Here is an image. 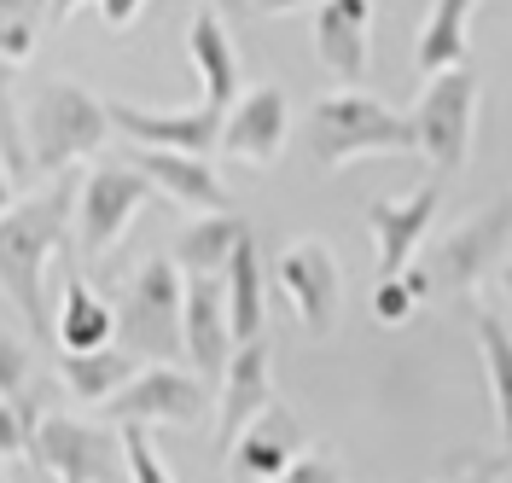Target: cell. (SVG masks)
Wrapping results in <instances>:
<instances>
[{
  "instance_id": "6da1fadb",
  "label": "cell",
  "mask_w": 512,
  "mask_h": 483,
  "mask_svg": "<svg viewBox=\"0 0 512 483\" xmlns=\"http://www.w3.org/2000/svg\"><path fill=\"white\" fill-rule=\"evenodd\" d=\"M76 222V181L70 169L53 175L47 187L18 193V204L0 216V291L24 315L30 332L53 338V309H47V262L64 251Z\"/></svg>"
},
{
  "instance_id": "7a4b0ae2",
  "label": "cell",
  "mask_w": 512,
  "mask_h": 483,
  "mask_svg": "<svg viewBox=\"0 0 512 483\" xmlns=\"http://www.w3.org/2000/svg\"><path fill=\"white\" fill-rule=\"evenodd\" d=\"M111 140V105L88 94L70 76H47L35 82L24 99V146L41 175H64L76 163H94Z\"/></svg>"
},
{
  "instance_id": "3957f363",
  "label": "cell",
  "mask_w": 512,
  "mask_h": 483,
  "mask_svg": "<svg viewBox=\"0 0 512 483\" xmlns=\"http://www.w3.org/2000/svg\"><path fill=\"white\" fill-rule=\"evenodd\" d=\"M309 152L320 169H350L361 158H408L419 152L414 117L390 111L361 88H338L309 111Z\"/></svg>"
},
{
  "instance_id": "277c9868",
  "label": "cell",
  "mask_w": 512,
  "mask_h": 483,
  "mask_svg": "<svg viewBox=\"0 0 512 483\" xmlns=\"http://www.w3.org/2000/svg\"><path fill=\"white\" fill-rule=\"evenodd\" d=\"M181 291H187V274L175 268V257L140 262L117 297V344L140 361H175L181 355Z\"/></svg>"
},
{
  "instance_id": "5b68a950",
  "label": "cell",
  "mask_w": 512,
  "mask_h": 483,
  "mask_svg": "<svg viewBox=\"0 0 512 483\" xmlns=\"http://www.w3.org/2000/svg\"><path fill=\"white\" fill-rule=\"evenodd\" d=\"M158 193L134 163H111V158H94L88 175L76 181V251L88 268L111 257L123 245L128 222L146 210V198Z\"/></svg>"
},
{
  "instance_id": "8992f818",
  "label": "cell",
  "mask_w": 512,
  "mask_h": 483,
  "mask_svg": "<svg viewBox=\"0 0 512 483\" xmlns=\"http://www.w3.org/2000/svg\"><path fill=\"white\" fill-rule=\"evenodd\" d=\"M472 129H478V76L472 65H448L425 76V94L414 105L419 158L437 175H460L472 158Z\"/></svg>"
},
{
  "instance_id": "52a82bcc",
  "label": "cell",
  "mask_w": 512,
  "mask_h": 483,
  "mask_svg": "<svg viewBox=\"0 0 512 483\" xmlns=\"http://www.w3.org/2000/svg\"><path fill=\"white\" fill-rule=\"evenodd\" d=\"M512 233V204H489L478 216H466L460 227H448L443 239H425L419 245V268H425V286L431 291H472L501 262V245Z\"/></svg>"
},
{
  "instance_id": "ba28073f",
  "label": "cell",
  "mask_w": 512,
  "mask_h": 483,
  "mask_svg": "<svg viewBox=\"0 0 512 483\" xmlns=\"http://www.w3.org/2000/svg\"><path fill=\"white\" fill-rule=\"evenodd\" d=\"M30 466L47 472V478L64 483H99V478H128L123 449L105 425H88V419H70L59 408L35 419V437H30Z\"/></svg>"
},
{
  "instance_id": "9c48e42d",
  "label": "cell",
  "mask_w": 512,
  "mask_h": 483,
  "mask_svg": "<svg viewBox=\"0 0 512 483\" xmlns=\"http://www.w3.org/2000/svg\"><path fill=\"white\" fill-rule=\"evenodd\" d=\"M210 408V385L198 379V373H181L175 361H146L134 379H128L111 402H105V414L117 419H146V425H198Z\"/></svg>"
},
{
  "instance_id": "30bf717a",
  "label": "cell",
  "mask_w": 512,
  "mask_h": 483,
  "mask_svg": "<svg viewBox=\"0 0 512 483\" xmlns=\"http://www.w3.org/2000/svg\"><path fill=\"white\" fill-rule=\"evenodd\" d=\"M233 321H227V291L222 274H187L181 291V355L192 361V373L216 390L233 361Z\"/></svg>"
},
{
  "instance_id": "8fae6325",
  "label": "cell",
  "mask_w": 512,
  "mask_h": 483,
  "mask_svg": "<svg viewBox=\"0 0 512 483\" xmlns=\"http://www.w3.org/2000/svg\"><path fill=\"white\" fill-rule=\"evenodd\" d=\"M274 286H280V297H286V309L309 326L315 338L332 332V321H338V297H344V274H338V262H332V251H326L320 239L286 245V257H280V268H274Z\"/></svg>"
},
{
  "instance_id": "7c38bea8",
  "label": "cell",
  "mask_w": 512,
  "mask_h": 483,
  "mask_svg": "<svg viewBox=\"0 0 512 483\" xmlns=\"http://www.w3.org/2000/svg\"><path fill=\"white\" fill-rule=\"evenodd\" d=\"M286 129H291L286 94H280L274 82L245 88L222 117V152L239 158V163H251V169H274L280 152H286Z\"/></svg>"
},
{
  "instance_id": "4fadbf2b",
  "label": "cell",
  "mask_w": 512,
  "mask_h": 483,
  "mask_svg": "<svg viewBox=\"0 0 512 483\" xmlns=\"http://www.w3.org/2000/svg\"><path fill=\"white\" fill-rule=\"evenodd\" d=\"M111 105V129L134 140V146H175V152H222V105H192V111H140L128 99H105Z\"/></svg>"
},
{
  "instance_id": "5bb4252c",
  "label": "cell",
  "mask_w": 512,
  "mask_h": 483,
  "mask_svg": "<svg viewBox=\"0 0 512 483\" xmlns=\"http://www.w3.org/2000/svg\"><path fill=\"white\" fill-rule=\"evenodd\" d=\"M216 390H222V402H216V449L227 454L233 437L274 402V355H268V338L233 344V361H227Z\"/></svg>"
},
{
  "instance_id": "9a60e30c",
  "label": "cell",
  "mask_w": 512,
  "mask_h": 483,
  "mask_svg": "<svg viewBox=\"0 0 512 483\" xmlns=\"http://www.w3.org/2000/svg\"><path fill=\"white\" fill-rule=\"evenodd\" d=\"M128 163L158 187L163 198H175L192 216H210V210H227V187L222 175L210 169L204 152H175V146H134L128 140Z\"/></svg>"
},
{
  "instance_id": "2e32d148",
  "label": "cell",
  "mask_w": 512,
  "mask_h": 483,
  "mask_svg": "<svg viewBox=\"0 0 512 483\" xmlns=\"http://www.w3.org/2000/svg\"><path fill=\"white\" fill-rule=\"evenodd\" d=\"M367 30H373V0H315V53H320V70L338 88H361Z\"/></svg>"
},
{
  "instance_id": "e0dca14e",
  "label": "cell",
  "mask_w": 512,
  "mask_h": 483,
  "mask_svg": "<svg viewBox=\"0 0 512 483\" xmlns=\"http://www.w3.org/2000/svg\"><path fill=\"white\" fill-rule=\"evenodd\" d=\"M437 181H425L414 198L402 204H367V233H373V257H379V274H402L408 262L419 257V245L431 239V222H437Z\"/></svg>"
},
{
  "instance_id": "ac0fdd59",
  "label": "cell",
  "mask_w": 512,
  "mask_h": 483,
  "mask_svg": "<svg viewBox=\"0 0 512 483\" xmlns=\"http://www.w3.org/2000/svg\"><path fill=\"white\" fill-rule=\"evenodd\" d=\"M297 454H303L297 414H286L280 402H268V408L233 437V449H227L222 460H227V472H239V478H286V466Z\"/></svg>"
},
{
  "instance_id": "d6986e66",
  "label": "cell",
  "mask_w": 512,
  "mask_h": 483,
  "mask_svg": "<svg viewBox=\"0 0 512 483\" xmlns=\"http://www.w3.org/2000/svg\"><path fill=\"white\" fill-rule=\"evenodd\" d=\"M187 59H192V76H198V99L227 111L239 99V53H233V35H227L216 6H204L187 24Z\"/></svg>"
},
{
  "instance_id": "ffe728a7",
  "label": "cell",
  "mask_w": 512,
  "mask_h": 483,
  "mask_svg": "<svg viewBox=\"0 0 512 483\" xmlns=\"http://www.w3.org/2000/svg\"><path fill=\"white\" fill-rule=\"evenodd\" d=\"M140 367H146V361L134 350H123L117 338L99 344V350H59V379H64V390L82 396V402H111Z\"/></svg>"
},
{
  "instance_id": "44dd1931",
  "label": "cell",
  "mask_w": 512,
  "mask_h": 483,
  "mask_svg": "<svg viewBox=\"0 0 512 483\" xmlns=\"http://www.w3.org/2000/svg\"><path fill=\"white\" fill-rule=\"evenodd\" d=\"M483 0H431L425 24L414 41V65L419 76H437L448 65H466V47H472V12Z\"/></svg>"
},
{
  "instance_id": "7402d4cb",
  "label": "cell",
  "mask_w": 512,
  "mask_h": 483,
  "mask_svg": "<svg viewBox=\"0 0 512 483\" xmlns=\"http://www.w3.org/2000/svg\"><path fill=\"white\" fill-rule=\"evenodd\" d=\"M53 338L59 350H99L117 338V303H105L82 274L64 280V297H59V315H53Z\"/></svg>"
},
{
  "instance_id": "603a6c76",
  "label": "cell",
  "mask_w": 512,
  "mask_h": 483,
  "mask_svg": "<svg viewBox=\"0 0 512 483\" xmlns=\"http://www.w3.org/2000/svg\"><path fill=\"white\" fill-rule=\"evenodd\" d=\"M222 291H227V321H233V338H262L268 326V291H262V257H256V239L239 233L233 257L222 268Z\"/></svg>"
},
{
  "instance_id": "cb8c5ba5",
  "label": "cell",
  "mask_w": 512,
  "mask_h": 483,
  "mask_svg": "<svg viewBox=\"0 0 512 483\" xmlns=\"http://www.w3.org/2000/svg\"><path fill=\"white\" fill-rule=\"evenodd\" d=\"M239 233H251V227L239 222L233 210H210V216H198V222H187L175 233L169 257H175L181 274H222L233 245H239Z\"/></svg>"
},
{
  "instance_id": "d4e9b609",
  "label": "cell",
  "mask_w": 512,
  "mask_h": 483,
  "mask_svg": "<svg viewBox=\"0 0 512 483\" xmlns=\"http://www.w3.org/2000/svg\"><path fill=\"white\" fill-rule=\"evenodd\" d=\"M478 350L483 373H489V396H495V419H501V443L512 449V332L489 309H478Z\"/></svg>"
},
{
  "instance_id": "484cf974",
  "label": "cell",
  "mask_w": 512,
  "mask_h": 483,
  "mask_svg": "<svg viewBox=\"0 0 512 483\" xmlns=\"http://www.w3.org/2000/svg\"><path fill=\"white\" fill-rule=\"evenodd\" d=\"M0 158L12 163L18 181H30V146H24V117H18V65L0 59Z\"/></svg>"
},
{
  "instance_id": "4316f807",
  "label": "cell",
  "mask_w": 512,
  "mask_h": 483,
  "mask_svg": "<svg viewBox=\"0 0 512 483\" xmlns=\"http://www.w3.org/2000/svg\"><path fill=\"white\" fill-rule=\"evenodd\" d=\"M41 12L47 0H0V59L24 65L35 53V35H41Z\"/></svg>"
},
{
  "instance_id": "83f0119b",
  "label": "cell",
  "mask_w": 512,
  "mask_h": 483,
  "mask_svg": "<svg viewBox=\"0 0 512 483\" xmlns=\"http://www.w3.org/2000/svg\"><path fill=\"white\" fill-rule=\"evenodd\" d=\"M123 466L134 483H169L175 472L163 466V454L152 449V425L146 419H123Z\"/></svg>"
},
{
  "instance_id": "f1b7e54d",
  "label": "cell",
  "mask_w": 512,
  "mask_h": 483,
  "mask_svg": "<svg viewBox=\"0 0 512 483\" xmlns=\"http://www.w3.org/2000/svg\"><path fill=\"white\" fill-rule=\"evenodd\" d=\"M419 309V297H414V286L402 280V274H379V286H373V321H384V326H402L408 315Z\"/></svg>"
},
{
  "instance_id": "f546056e",
  "label": "cell",
  "mask_w": 512,
  "mask_h": 483,
  "mask_svg": "<svg viewBox=\"0 0 512 483\" xmlns=\"http://www.w3.org/2000/svg\"><path fill=\"white\" fill-rule=\"evenodd\" d=\"M35 385L41 379H35V367H30V350L18 338H0V396H24Z\"/></svg>"
},
{
  "instance_id": "4dcf8cb0",
  "label": "cell",
  "mask_w": 512,
  "mask_h": 483,
  "mask_svg": "<svg viewBox=\"0 0 512 483\" xmlns=\"http://www.w3.org/2000/svg\"><path fill=\"white\" fill-rule=\"evenodd\" d=\"M338 460H326V454H297L286 466V483H338Z\"/></svg>"
},
{
  "instance_id": "1f68e13d",
  "label": "cell",
  "mask_w": 512,
  "mask_h": 483,
  "mask_svg": "<svg viewBox=\"0 0 512 483\" xmlns=\"http://www.w3.org/2000/svg\"><path fill=\"white\" fill-rule=\"evenodd\" d=\"M94 6H99V24H105V30H128V24L146 12V0H94Z\"/></svg>"
},
{
  "instance_id": "d6a6232c",
  "label": "cell",
  "mask_w": 512,
  "mask_h": 483,
  "mask_svg": "<svg viewBox=\"0 0 512 483\" xmlns=\"http://www.w3.org/2000/svg\"><path fill=\"white\" fill-rule=\"evenodd\" d=\"M18 193H24V181H18V175H12V163L0 158V216H6V210H12V204H18Z\"/></svg>"
},
{
  "instance_id": "836d02e7",
  "label": "cell",
  "mask_w": 512,
  "mask_h": 483,
  "mask_svg": "<svg viewBox=\"0 0 512 483\" xmlns=\"http://www.w3.org/2000/svg\"><path fill=\"white\" fill-rule=\"evenodd\" d=\"M297 6H315V0H251V12H268V18H280V12H297Z\"/></svg>"
},
{
  "instance_id": "e575fe53",
  "label": "cell",
  "mask_w": 512,
  "mask_h": 483,
  "mask_svg": "<svg viewBox=\"0 0 512 483\" xmlns=\"http://www.w3.org/2000/svg\"><path fill=\"white\" fill-rule=\"evenodd\" d=\"M204 6H216V12H222V18H239V12H245V6H251V0H204Z\"/></svg>"
},
{
  "instance_id": "d590c367",
  "label": "cell",
  "mask_w": 512,
  "mask_h": 483,
  "mask_svg": "<svg viewBox=\"0 0 512 483\" xmlns=\"http://www.w3.org/2000/svg\"><path fill=\"white\" fill-rule=\"evenodd\" d=\"M76 6H88V0H47V12H53L59 24H64V18H70V12H76Z\"/></svg>"
},
{
  "instance_id": "8d00e7d4",
  "label": "cell",
  "mask_w": 512,
  "mask_h": 483,
  "mask_svg": "<svg viewBox=\"0 0 512 483\" xmlns=\"http://www.w3.org/2000/svg\"><path fill=\"white\" fill-rule=\"evenodd\" d=\"M501 291H507V303H512V257L501 262Z\"/></svg>"
},
{
  "instance_id": "74e56055",
  "label": "cell",
  "mask_w": 512,
  "mask_h": 483,
  "mask_svg": "<svg viewBox=\"0 0 512 483\" xmlns=\"http://www.w3.org/2000/svg\"><path fill=\"white\" fill-rule=\"evenodd\" d=\"M0 478H12V460H6V454H0Z\"/></svg>"
},
{
  "instance_id": "f35d334b",
  "label": "cell",
  "mask_w": 512,
  "mask_h": 483,
  "mask_svg": "<svg viewBox=\"0 0 512 483\" xmlns=\"http://www.w3.org/2000/svg\"><path fill=\"white\" fill-rule=\"evenodd\" d=\"M501 466H512V449H507V454H501V460H495V472H501Z\"/></svg>"
}]
</instances>
